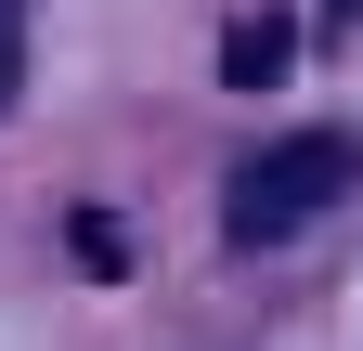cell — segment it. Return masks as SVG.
Here are the masks:
<instances>
[{
  "mask_svg": "<svg viewBox=\"0 0 363 351\" xmlns=\"http://www.w3.org/2000/svg\"><path fill=\"white\" fill-rule=\"evenodd\" d=\"M363 183V144L350 130H298V144H259L234 169V208H220V234L234 247H286L298 222H325V208Z\"/></svg>",
  "mask_w": 363,
  "mask_h": 351,
  "instance_id": "obj_1",
  "label": "cell"
},
{
  "mask_svg": "<svg viewBox=\"0 0 363 351\" xmlns=\"http://www.w3.org/2000/svg\"><path fill=\"white\" fill-rule=\"evenodd\" d=\"M272 65H286V14H247L234 39H220V78H234V92H259Z\"/></svg>",
  "mask_w": 363,
  "mask_h": 351,
  "instance_id": "obj_2",
  "label": "cell"
},
{
  "mask_svg": "<svg viewBox=\"0 0 363 351\" xmlns=\"http://www.w3.org/2000/svg\"><path fill=\"white\" fill-rule=\"evenodd\" d=\"M65 247H78V260H91V274H130V234H117V222H104V208H78V222H65Z\"/></svg>",
  "mask_w": 363,
  "mask_h": 351,
  "instance_id": "obj_3",
  "label": "cell"
},
{
  "mask_svg": "<svg viewBox=\"0 0 363 351\" xmlns=\"http://www.w3.org/2000/svg\"><path fill=\"white\" fill-rule=\"evenodd\" d=\"M0 104H13V0H0Z\"/></svg>",
  "mask_w": 363,
  "mask_h": 351,
  "instance_id": "obj_4",
  "label": "cell"
}]
</instances>
